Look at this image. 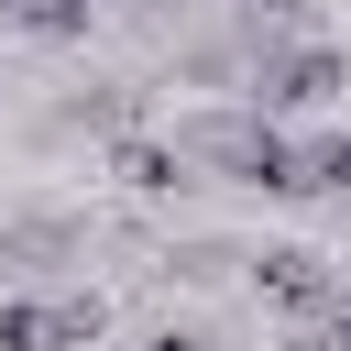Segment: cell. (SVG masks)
Listing matches in <instances>:
<instances>
[{"label": "cell", "mask_w": 351, "mask_h": 351, "mask_svg": "<svg viewBox=\"0 0 351 351\" xmlns=\"http://www.w3.org/2000/svg\"><path fill=\"white\" fill-rule=\"evenodd\" d=\"M176 154H186L197 176L285 186V197H296V176H307V143H296L274 110H252V99H230V110H186V121H176Z\"/></svg>", "instance_id": "obj_1"}, {"label": "cell", "mask_w": 351, "mask_h": 351, "mask_svg": "<svg viewBox=\"0 0 351 351\" xmlns=\"http://www.w3.org/2000/svg\"><path fill=\"white\" fill-rule=\"evenodd\" d=\"M110 165H121V186H186V154L176 143H121Z\"/></svg>", "instance_id": "obj_6"}, {"label": "cell", "mask_w": 351, "mask_h": 351, "mask_svg": "<svg viewBox=\"0 0 351 351\" xmlns=\"http://www.w3.org/2000/svg\"><path fill=\"white\" fill-rule=\"evenodd\" d=\"M44 252H77V230L66 219H11L0 230V263H44Z\"/></svg>", "instance_id": "obj_7"}, {"label": "cell", "mask_w": 351, "mask_h": 351, "mask_svg": "<svg viewBox=\"0 0 351 351\" xmlns=\"http://www.w3.org/2000/svg\"><path fill=\"white\" fill-rule=\"evenodd\" d=\"M99 340V296H11L0 307V351H88Z\"/></svg>", "instance_id": "obj_3"}, {"label": "cell", "mask_w": 351, "mask_h": 351, "mask_svg": "<svg viewBox=\"0 0 351 351\" xmlns=\"http://www.w3.org/2000/svg\"><path fill=\"white\" fill-rule=\"evenodd\" d=\"M296 186H329V197H351V132H318L307 143V176Z\"/></svg>", "instance_id": "obj_8"}, {"label": "cell", "mask_w": 351, "mask_h": 351, "mask_svg": "<svg viewBox=\"0 0 351 351\" xmlns=\"http://www.w3.org/2000/svg\"><path fill=\"white\" fill-rule=\"evenodd\" d=\"M318 351H351V296L329 307V329H318Z\"/></svg>", "instance_id": "obj_9"}, {"label": "cell", "mask_w": 351, "mask_h": 351, "mask_svg": "<svg viewBox=\"0 0 351 351\" xmlns=\"http://www.w3.org/2000/svg\"><path fill=\"white\" fill-rule=\"evenodd\" d=\"M143 351H219V340H197V329H165V340H143Z\"/></svg>", "instance_id": "obj_10"}, {"label": "cell", "mask_w": 351, "mask_h": 351, "mask_svg": "<svg viewBox=\"0 0 351 351\" xmlns=\"http://www.w3.org/2000/svg\"><path fill=\"white\" fill-rule=\"evenodd\" d=\"M0 22H11V33H44V44H66V33H88V0H0Z\"/></svg>", "instance_id": "obj_5"}, {"label": "cell", "mask_w": 351, "mask_h": 351, "mask_svg": "<svg viewBox=\"0 0 351 351\" xmlns=\"http://www.w3.org/2000/svg\"><path fill=\"white\" fill-rule=\"evenodd\" d=\"M252 274H263V296H274V307H318V318H329V307H340V296H329V274H318V252H307V241H274V252H252Z\"/></svg>", "instance_id": "obj_4"}, {"label": "cell", "mask_w": 351, "mask_h": 351, "mask_svg": "<svg viewBox=\"0 0 351 351\" xmlns=\"http://www.w3.org/2000/svg\"><path fill=\"white\" fill-rule=\"evenodd\" d=\"M340 44H318V33H263L252 44V77H241V99L252 110H274V121H296V110H329L340 99Z\"/></svg>", "instance_id": "obj_2"}]
</instances>
